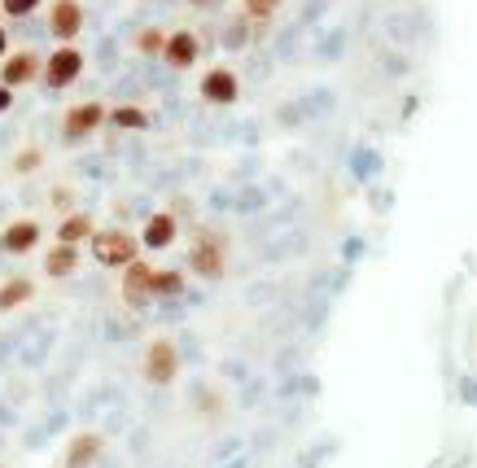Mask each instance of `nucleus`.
Masks as SVG:
<instances>
[{"instance_id": "obj_1", "label": "nucleus", "mask_w": 477, "mask_h": 468, "mask_svg": "<svg viewBox=\"0 0 477 468\" xmlns=\"http://www.w3.org/2000/svg\"><path fill=\"white\" fill-rule=\"evenodd\" d=\"M93 259L101 267H127L136 259V237L114 228V232H93Z\"/></svg>"}, {"instance_id": "obj_2", "label": "nucleus", "mask_w": 477, "mask_h": 468, "mask_svg": "<svg viewBox=\"0 0 477 468\" xmlns=\"http://www.w3.org/2000/svg\"><path fill=\"white\" fill-rule=\"evenodd\" d=\"M189 262H193V271H198V276H206V280L223 276V267H228V241H223V237H214V232H198Z\"/></svg>"}, {"instance_id": "obj_3", "label": "nucleus", "mask_w": 477, "mask_h": 468, "mask_svg": "<svg viewBox=\"0 0 477 468\" xmlns=\"http://www.w3.org/2000/svg\"><path fill=\"white\" fill-rule=\"evenodd\" d=\"M40 75H44L49 88H70L84 75V52L75 49V44H61L57 52H49V61L40 66Z\"/></svg>"}, {"instance_id": "obj_4", "label": "nucleus", "mask_w": 477, "mask_h": 468, "mask_svg": "<svg viewBox=\"0 0 477 468\" xmlns=\"http://www.w3.org/2000/svg\"><path fill=\"white\" fill-rule=\"evenodd\" d=\"M175 372H180V351H175V342L154 337L150 351H145V376H150L154 385H171Z\"/></svg>"}, {"instance_id": "obj_5", "label": "nucleus", "mask_w": 477, "mask_h": 468, "mask_svg": "<svg viewBox=\"0 0 477 468\" xmlns=\"http://www.w3.org/2000/svg\"><path fill=\"white\" fill-rule=\"evenodd\" d=\"M49 31H53L61 44L79 40V36H84V4H79V0H53V4H49Z\"/></svg>"}, {"instance_id": "obj_6", "label": "nucleus", "mask_w": 477, "mask_h": 468, "mask_svg": "<svg viewBox=\"0 0 477 468\" xmlns=\"http://www.w3.org/2000/svg\"><path fill=\"white\" fill-rule=\"evenodd\" d=\"M150 298H154V267L132 259L123 267V303H127V307H145Z\"/></svg>"}, {"instance_id": "obj_7", "label": "nucleus", "mask_w": 477, "mask_h": 468, "mask_svg": "<svg viewBox=\"0 0 477 468\" xmlns=\"http://www.w3.org/2000/svg\"><path fill=\"white\" fill-rule=\"evenodd\" d=\"M101 123H106V105L101 101H84V105H70V109H66L61 132H66V141H79V136H93Z\"/></svg>"}, {"instance_id": "obj_8", "label": "nucleus", "mask_w": 477, "mask_h": 468, "mask_svg": "<svg viewBox=\"0 0 477 468\" xmlns=\"http://www.w3.org/2000/svg\"><path fill=\"white\" fill-rule=\"evenodd\" d=\"M202 97L211 105H232L241 97V84H237V75L232 70H223V66H214L202 75Z\"/></svg>"}, {"instance_id": "obj_9", "label": "nucleus", "mask_w": 477, "mask_h": 468, "mask_svg": "<svg viewBox=\"0 0 477 468\" xmlns=\"http://www.w3.org/2000/svg\"><path fill=\"white\" fill-rule=\"evenodd\" d=\"M36 75H40V57H36V52H13V57L0 61V84H4V88H22V84H31Z\"/></svg>"}, {"instance_id": "obj_10", "label": "nucleus", "mask_w": 477, "mask_h": 468, "mask_svg": "<svg viewBox=\"0 0 477 468\" xmlns=\"http://www.w3.org/2000/svg\"><path fill=\"white\" fill-rule=\"evenodd\" d=\"M198 52H202V44H198L193 31H175V36H166V44H162V57H166L175 70H189V66L198 61Z\"/></svg>"}, {"instance_id": "obj_11", "label": "nucleus", "mask_w": 477, "mask_h": 468, "mask_svg": "<svg viewBox=\"0 0 477 468\" xmlns=\"http://www.w3.org/2000/svg\"><path fill=\"white\" fill-rule=\"evenodd\" d=\"M0 246H4L9 254H31V250L40 246V223H36V219H18V223H9L4 237H0Z\"/></svg>"}, {"instance_id": "obj_12", "label": "nucleus", "mask_w": 477, "mask_h": 468, "mask_svg": "<svg viewBox=\"0 0 477 468\" xmlns=\"http://www.w3.org/2000/svg\"><path fill=\"white\" fill-rule=\"evenodd\" d=\"M101 433H75L70 447H66V468H93L101 456Z\"/></svg>"}, {"instance_id": "obj_13", "label": "nucleus", "mask_w": 477, "mask_h": 468, "mask_svg": "<svg viewBox=\"0 0 477 468\" xmlns=\"http://www.w3.org/2000/svg\"><path fill=\"white\" fill-rule=\"evenodd\" d=\"M141 241H145L150 250H166V246L175 241V214H166V210L150 214V219H145V232H141Z\"/></svg>"}, {"instance_id": "obj_14", "label": "nucleus", "mask_w": 477, "mask_h": 468, "mask_svg": "<svg viewBox=\"0 0 477 468\" xmlns=\"http://www.w3.org/2000/svg\"><path fill=\"white\" fill-rule=\"evenodd\" d=\"M93 232H97V223H93L88 214H66L61 228H57V241H61V246H79V241H88Z\"/></svg>"}, {"instance_id": "obj_15", "label": "nucleus", "mask_w": 477, "mask_h": 468, "mask_svg": "<svg viewBox=\"0 0 477 468\" xmlns=\"http://www.w3.org/2000/svg\"><path fill=\"white\" fill-rule=\"evenodd\" d=\"M75 267H79V246H61V241H57L53 250H49V259H44V271L61 280V276H70Z\"/></svg>"}, {"instance_id": "obj_16", "label": "nucleus", "mask_w": 477, "mask_h": 468, "mask_svg": "<svg viewBox=\"0 0 477 468\" xmlns=\"http://www.w3.org/2000/svg\"><path fill=\"white\" fill-rule=\"evenodd\" d=\"M31 280L27 276H13V280H4L0 285V311H13V307H22V303H31Z\"/></svg>"}, {"instance_id": "obj_17", "label": "nucleus", "mask_w": 477, "mask_h": 468, "mask_svg": "<svg viewBox=\"0 0 477 468\" xmlns=\"http://www.w3.org/2000/svg\"><path fill=\"white\" fill-rule=\"evenodd\" d=\"M106 118L114 127H127V132H145V127H150V114H145L141 105H118V109H109Z\"/></svg>"}, {"instance_id": "obj_18", "label": "nucleus", "mask_w": 477, "mask_h": 468, "mask_svg": "<svg viewBox=\"0 0 477 468\" xmlns=\"http://www.w3.org/2000/svg\"><path fill=\"white\" fill-rule=\"evenodd\" d=\"M162 44H166V36H162L158 27H145V31L136 36V49L145 52V57H154V52H162Z\"/></svg>"}, {"instance_id": "obj_19", "label": "nucleus", "mask_w": 477, "mask_h": 468, "mask_svg": "<svg viewBox=\"0 0 477 468\" xmlns=\"http://www.w3.org/2000/svg\"><path fill=\"white\" fill-rule=\"evenodd\" d=\"M180 289H184V276H180V271H154V294H171V298H175Z\"/></svg>"}, {"instance_id": "obj_20", "label": "nucleus", "mask_w": 477, "mask_h": 468, "mask_svg": "<svg viewBox=\"0 0 477 468\" xmlns=\"http://www.w3.org/2000/svg\"><path fill=\"white\" fill-rule=\"evenodd\" d=\"M0 9H4L9 18H27V13L40 9V0H0Z\"/></svg>"}, {"instance_id": "obj_21", "label": "nucleus", "mask_w": 477, "mask_h": 468, "mask_svg": "<svg viewBox=\"0 0 477 468\" xmlns=\"http://www.w3.org/2000/svg\"><path fill=\"white\" fill-rule=\"evenodd\" d=\"M36 166H40V154H36V149H22V154L13 157V171H18V175H27V171H36Z\"/></svg>"}, {"instance_id": "obj_22", "label": "nucleus", "mask_w": 477, "mask_h": 468, "mask_svg": "<svg viewBox=\"0 0 477 468\" xmlns=\"http://www.w3.org/2000/svg\"><path fill=\"white\" fill-rule=\"evenodd\" d=\"M246 4H250V18H255V22H267V18L276 13V0H246Z\"/></svg>"}, {"instance_id": "obj_23", "label": "nucleus", "mask_w": 477, "mask_h": 468, "mask_svg": "<svg viewBox=\"0 0 477 468\" xmlns=\"http://www.w3.org/2000/svg\"><path fill=\"white\" fill-rule=\"evenodd\" d=\"M9 105H13V88H4V84H0V114H4Z\"/></svg>"}, {"instance_id": "obj_24", "label": "nucleus", "mask_w": 477, "mask_h": 468, "mask_svg": "<svg viewBox=\"0 0 477 468\" xmlns=\"http://www.w3.org/2000/svg\"><path fill=\"white\" fill-rule=\"evenodd\" d=\"M4 49H9V36H4V27H0V57H4Z\"/></svg>"}]
</instances>
